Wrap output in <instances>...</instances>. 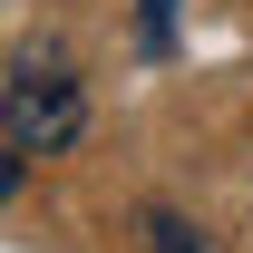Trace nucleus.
Wrapping results in <instances>:
<instances>
[{"instance_id":"f03ea898","label":"nucleus","mask_w":253,"mask_h":253,"mask_svg":"<svg viewBox=\"0 0 253 253\" xmlns=\"http://www.w3.org/2000/svg\"><path fill=\"white\" fill-rule=\"evenodd\" d=\"M146 253H214V244H205L185 214H146Z\"/></svg>"},{"instance_id":"20e7f679","label":"nucleus","mask_w":253,"mask_h":253,"mask_svg":"<svg viewBox=\"0 0 253 253\" xmlns=\"http://www.w3.org/2000/svg\"><path fill=\"white\" fill-rule=\"evenodd\" d=\"M20 166H30V156H20V146H10V136H0V205H10V195H20Z\"/></svg>"},{"instance_id":"f257e3e1","label":"nucleus","mask_w":253,"mask_h":253,"mask_svg":"<svg viewBox=\"0 0 253 253\" xmlns=\"http://www.w3.org/2000/svg\"><path fill=\"white\" fill-rule=\"evenodd\" d=\"M78 126H88V97H78V78H68L59 59H49V68H39V59L10 68V88H0V136H10L20 156H68Z\"/></svg>"},{"instance_id":"7ed1b4c3","label":"nucleus","mask_w":253,"mask_h":253,"mask_svg":"<svg viewBox=\"0 0 253 253\" xmlns=\"http://www.w3.org/2000/svg\"><path fill=\"white\" fill-rule=\"evenodd\" d=\"M136 49H146V59L175 49V0H146V10H136Z\"/></svg>"}]
</instances>
